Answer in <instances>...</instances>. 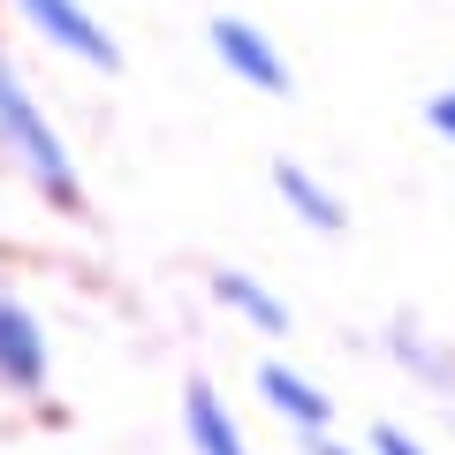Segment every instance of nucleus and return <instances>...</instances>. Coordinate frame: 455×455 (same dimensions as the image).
Masks as SVG:
<instances>
[{
	"mask_svg": "<svg viewBox=\"0 0 455 455\" xmlns=\"http://www.w3.org/2000/svg\"><path fill=\"white\" fill-rule=\"evenodd\" d=\"M212 53H220V68H228V76H243L251 92H289V61H281V46L259 31V23L212 16Z\"/></svg>",
	"mask_w": 455,
	"mask_h": 455,
	"instance_id": "3",
	"label": "nucleus"
},
{
	"mask_svg": "<svg viewBox=\"0 0 455 455\" xmlns=\"http://www.w3.org/2000/svg\"><path fill=\"white\" fill-rule=\"evenodd\" d=\"M364 455H425V448H418V440L403 433V425H379V433H372V448H364Z\"/></svg>",
	"mask_w": 455,
	"mask_h": 455,
	"instance_id": "9",
	"label": "nucleus"
},
{
	"mask_svg": "<svg viewBox=\"0 0 455 455\" xmlns=\"http://www.w3.org/2000/svg\"><path fill=\"white\" fill-rule=\"evenodd\" d=\"M274 190H281V205H289L304 228H319V235H341V220H349V212H341V197L326 190L311 167H296V160H274Z\"/></svg>",
	"mask_w": 455,
	"mask_h": 455,
	"instance_id": "7",
	"label": "nucleus"
},
{
	"mask_svg": "<svg viewBox=\"0 0 455 455\" xmlns=\"http://www.w3.org/2000/svg\"><path fill=\"white\" fill-rule=\"evenodd\" d=\"M311 455H364V448H341V440H326V433H319V440H311Z\"/></svg>",
	"mask_w": 455,
	"mask_h": 455,
	"instance_id": "11",
	"label": "nucleus"
},
{
	"mask_svg": "<svg viewBox=\"0 0 455 455\" xmlns=\"http://www.w3.org/2000/svg\"><path fill=\"white\" fill-rule=\"evenodd\" d=\"M53 372L46 357V326L31 319V304H16V296H0V379L16 395H38Z\"/></svg>",
	"mask_w": 455,
	"mask_h": 455,
	"instance_id": "4",
	"label": "nucleus"
},
{
	"mask_svg": "<svg viewBox=\"0 0 455 455\" xmlns=\"http://www.w3.org/2000/svg\"><path fill=\"white\" fill-rule=\"evenodd\" d=\"M16 16L31 23L53 53H76V61H92V68H114V61H122L114 31L84 8V0H16Z\"/></svg>",
	"mask_w": 455,
	"mask_h": 455,
	"instance_id": "2",
	"label": "nucleus"
},
{
	"mask_svg": "<svg viewBox=\"0 0 455 455\" xmlns=\"http://www.w3.org/2000/svg\"><path fill=\"white\" fill-rule=\"evenodd\" d=\"M0 152H8V160H16L23 175L53 197V205H76V197H84L76 160H68L61 130L46 122V107L31 99V84L16 76V61H8V53H0Z\"/></svg>",
	"mask_w": 455,
	"mask_h": 455,
	"instance_id": "1",
	"label": "nucleus"
},
{
	"mask_svg": "<svg viewBox=\"0 0 455 455\" xmlns=\"http://www.w3.org/2000/svg\"><path fill=\"white\" fill-rule=\"evenodd\" d=\"M182 433H190V448H197V455H251L212 379H190V387H182Z\"/></svg>",
	"mask_w": 455,
	"mask_h": 455,
	"instance_id": "6",
	"label": "nucleus"
},
{
	"mask_svg": "<svg viewBox=\"0 0 455 455\" xmlns=\"http://www.w3.org/2000/svg\"><path fill=\"white\" fill-rule=\"evenodd\" d=\"M212 296H220L235 319H251L259 334H289V304H281L266 281H251V274H212Z\"/></svg>",
	"mask_w": 455,
	"mask_h": 455,
	"instance_id": "8",
	"label": "nucleus"
},
{
	"mask_svg": "<svg viewBox=\"0 0 455 455\" xmlns=\"http://www.w3.org/2000/svg\"><path fill=\"white\" fill-rule=\"evenodd\" d=\"M259 395H266V403H274L304 440H319L326 425H334V403H326V387H311V379L296 372V364H281V357H274V364H259Z\"/></svg>",
	"mask_w": 455,
	"mask_h": 455,
	"instance_id": "5",
	"label": "nucleus"
},
{
	"mask_svg": "<svg viewBox=\"0 0 455 455\" xmlns=\"http://www.w3.org/2000/svg\"><path fill=\"white\" fill-rule=\"evenodd\" d=\"M433 130H440V137H448V145H455V84H448V92L433 99Z\"/></svg>",
	"mask_w": 455,
	"mask_h": 455,
	"instance_id": "10",
	"label": "nucleus"
}]
</instances>
